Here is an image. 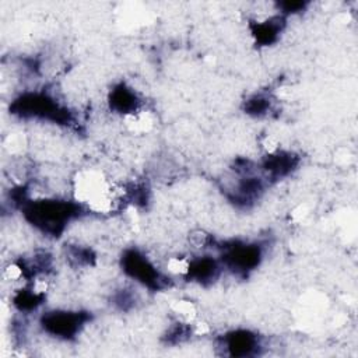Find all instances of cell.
I'll use <instances>...</instances> for the list:
<instances>
[{"label":"cell","instance_id":"obj_1","mask_svg":"<svg viewBox=\"0 0 358 358\" xmlns=\"http://www.w3.org/2000/svg\"><path fill=\"white\" fill-rule=\"evenodd\" d=\"M80 206L62 199L27 200L22 204L25 220L43 234L57 236L78 213Z\"/></svg>","mask_w":358,"mask_h":358},{"label":"cell","instance_id":"obj_2","mask_svg":"<svg viewBox=\"0 0 358 358\" xmlns=\"http://www.w3.org/2000/svg\"><path fill=\"white\" fill-rule=\"evenodd\" d=\"M88 320L87 312L78 310H52L46 312L41 317V326L43 331L48 334L62 338L70 340L80 333L84 324Z\"/></svg>","mask_w":358,"mask_h":358},{"label":"cell","instance_id":"obj_3","mask_svg":"<svg viewBox=\"0 0 358 358\" xmlns=\"http://www.w3.org/2000/svg\"><path fill=\"white\" fill-rule=\"evenodd\" d=\"M123 271L141 285L159 289L164 287V277L150 259L137 250H126L122 256Z\"/></svg>","mask_w":358,"mask_h":358},{"label":"cell","instance_id":"obj_4","mask_svg":"<svg viewBox=\"0 0 358 358\" xmlns=\"http://www.w3.org/2000/svg\"><path fill=\"white\" fill-rule=\"evenodd\" d=\"M221 257L224 264L234 273H248L260 263L262 249L256 243L234 242L232 245L222 248Z\"/></svg>","mask_w":358,"mask_h":358},{"label":"cell","instance_id":"obj_5","mask_svg":"<svg viewBox=\"0 0 358 358\" xmlns=\"http://www.w3.org/2000/svg\"><path fill=\"white\" fill-rule=\"evenodd\" d=\"M222 345L228 355L246 357L255 354L262 345L259 337L248 330H236L224 336Z\"/></svg>","mask_w":358,"mask_h":358},{"label":"cell","instance_id":"obj_6","mask_svg":"<svg viewBox=\"0 0 358 358\" xmlns=\"http://www.w3.org/2000/svg\"><path fill=\"white\" fill-rule=\"evenodd\" d=\"M109 106L116 113L129 117L138 112L140 98L133 88L126 84H117L109 94Z\"/></svg>","mask_w":358,"mask_h":358},{"label":"cell","instance_id":"obj_7","mask_svg":"<svg viewBox=\"0 0 358 358\" xmlns=\"http://www.w3.org/2000/svg\"><path fill=\"white\" fill-rule=\"evenodd\" d=\"M220 273V266L217 260L210 256H201L189 260V267L186 275L199 284H208L217 278Z\"/></svg>","mask_w":358,"mask_h":358},{"label":"cell","instance_id":"obj_8","mask_svg":"<svg viewBox=\"0 0 358 358\" xmlns=\"http://www.w3.org/2000/svg\"><path fill=\"white\" fill-rule=\"evenodd\" d=\"M245 110L253 116L266 115L270 110V99L264 95H253L245 102Z\"/></svg>","mask_w":358,"mask_h":358}]
</instances>
